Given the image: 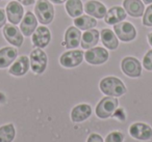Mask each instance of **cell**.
I'll return each instance as SVG.
<instances>
[{"mask_svg":"<svg viewBox=\"0 0 152 142\" xmlns=\"http://www.w3.org/2000/svg\"><path fill=\"white\" fill-rule=\"evenodd\" d=\"M51 41L50 30L46 26L42 25L36 29V31L32 33L31 42L37 48H45L49 45Z\"/></svg>","mask_w":152,"mask_h":142,"instance_id":"cell-12","label":"cell"},{"mask_svg":"<svg viewBox=\"0 0 152 142\" xmlns=\"http://www.w3.org/2000/svg\"><path fill=\"white\" fill-rule=\"evenodd\" d=\"M74 25L80 30H89L97 26V21L91 16L81 15L77 18H74Z\"/></svg>","mask_w":152,"mask_h":142,"instance_id":"cell-23","label":"cell"},{"mask_svg":"<svg viewBox=\"0 0 152 142\" xmlns=\"http://www.w3.org/2000/svg\"><path fill=\"white\" fill-rule=\"evenodd\" d=\"M18 56V50L13 47H4L0 49V69H5L13 64Z\"/></svg>","mask_w":152,"mask_h":142,"instance_id":"cell-19","label":"cell"},{"mask_svg":"<svg viewBox=\"0 0 152 142\" xmlns=\"http://www.w3.org/2000/svg\"><path fill=\"white\" fill-rule=\"evenodd\" d=\"M5 15H7L5 12L2 9H0V28L4 26L5 23H7V16Z\"/></svg>","mask_w":152,"mask_h":142,"instance_id":"cell-30","label":"cell"},{"mask_svg":"<svg viewBox=\"0 0 152 142\" xmlns=\"http://www.w3.org/2000/svg\"><path fill=\"white\" fill-rule=\"evenodd\" d=\"M29 62H30V67H31L34 73L42 74L44 73L47 67L48 58H47L46 53L41 48H38V49H34V51H31L29 56Z\"/></svg>","mask_w":152,"mask_h":142,"instance_id":"cell-4","label":"cell"},{"mask_svg":"<svg viewBox=\"0 0 152 142\" xmlns=\"http://www.w3.org/2000/svg\"><path fill=\"white\" fill-rule=\"evenodd\" d=\"M99 88L104 94L118 98L126 93L127 89L122 81L116 77H105L100 81Z\"/></svg>","mask_w":152,"mask_h":142,"instance_id":"cell-1","label":"cell"},{"mask_svg":"<svg viewBox=\"0 0 152 142\" xmlns=\"http://www.w3.org/2000/svg\"><path fill=\"white\" fill-rule=\"evenodd\" d=\"M129 134L134 139L146 141L152 138V129L150 125L143 122H135L129 128Z\"/></svg>","mask_w":152,"mask_h":142,"instance_id":"cell-11","label":"cell"},{"mask_svg":"<svg viewBox=\"0 0 152 142\" xmlns=\"http://www.w3.org/2000/svg\"><path fill=\"white\" fill-rule=\"evenodd\" d=\"M148 43L150 44V46H152V32L148 34Z\"/></svg>","mask_w":152,"mask_h":142,"instance_id":"cell-33","label":"cell"},{"mask_svg":"<svg viewBox=\"0 0 152 142\" xmlns=\"http://www.w3.org/2000/svg\"><path fill=\"white\" fill-rule=\"evenodd\" d=\"M144 2V4H151L152 3V0H142Z\"/></svg>","mask_w":152,"mask_h":142,"instance_id":"cell-34","label":"cell"},{"mask_svg":"<svg viewBox=\"0 0 152 142\" xmlns=\"http://www.w3.org/2000/svg\"><path fill=\"white\" fill-rule=\"evenodd\" d=\"M50 2L54 3V4H63V3H65L67 0H49Z\"/></svg>","mask_w":152,"mask_h":142,"instance_id":"cell-32","label":"cell"},{"mask_svg":"<svg viewBox=\"0 0 152 142\" xmlns=\"http://www.w3.org/2000/svg\"><path fill=\"white\" fill-rule=\"evenodd\" d=\"M124 135L121 132H112L105 138V142H123Z\"/></svg>","mask_w":152,"mask_h":142,"instance_id":"cell-27","label":"cell"},{"mask_svg":"<svg viewBox=\"0 0 152 142\" xmlns=\"http://www.w3.org/2000/svg\"><path fill=\"white\" fill-rule=\"evenodd\" d=\"M85 57V53L81 50H71L65 52L59 58V62L64 67H75L79 65L83 60Z\"/></svg>","mask_w":152,"mask_h":142,"instance_id":"cell-8","label":"cell"},{"mask_svg":"<svg viewBox=\"0 0 152 142\" xmlns=\"http://www.w3.org/2000/svg\"><path fill=\"white\" fill-rule=\"evenodd\" d=\"M143 24L147 27H152V3L149 4L143 15Z\"/></svg>","mask_w":152,"mask_h":142,"instance_id":"cell-26","label":"cell"},{"mask_svg":"<svg viewBox=\"0 0 152 142\" xmlns=\"http://www.w3.org/2000/svg\"><path fill=\"white\" fill-rule=\"evenodd\" d=\"M123 7L127 15L133 18L143 17L144 13H145V5L142 0H124Z\"/></svg>","mask_w":152,"mask_h":142,"instance_id":"cell-14","label":"cell"},{"mask_svg":"<svg viewBox=\"0 0 152 142\" xmlns=\"http://www.w3.org/2000/svg\"><path fill=\"white\" fill-rule=\"evenodd\" d=\"M85 12L89 16L96 19H102V18L105 17L106 15V7L103 3L99 2L97 0H90L85 4L83 7Z\"/></svg>","mask_w":152,"mask_h":142,"instance_id":"cell-15","label":"cell"},{"mask_svg":"<svg viewBox=\"0 0 152 142\" xmlns=\"http://www.w3.org/2000/svg\"><path fill=\"white\" fill-rule=\"evenodd\" d=\"M108 57H110L108 51L101 47L91 48L85 53V59L87 60V62L94 65L102 64V63L106 62Z\"/></svg>","mask_w":152,"mask_h":142,"instance_id":"cell-6","label":"cell"},{"mask_svg":"<svg viewBox=\"0 0 152 142\" xmlns=\"http://www.w3.org/2000/svg\"><path fill=\"white\" fill-rule=\"evenodd\" d=\"M99 38H100V32L97 29H89L87 31H85V33L81 36V41L80 44L81 47L83 49H89L94 48L96 45L99 42Z\"/></svg>","mask_w":152,"mask_h":142,"instance_id":"cell-21","label":"cell"},{"mask_svg":"<svg viewBox=\"0 0 152 142\" xmlns=\"http://www.w3.org/2000/svg\"><path fill=\"white\" fill-rule=\"evenodd\" d=\"M92 114V108L88 104H79L72 109L71 119L74 122H81L88 119Z\"/></svg>","mask_w":152,"mask_h":142,"instance_id":"cell-20","label":"cell"},{"mask_svg":"<svg viewBox=\"0 0 152 142\" xmlns=\"http://www.w3.org/2000/svg\"><path fill=\"white\" fill-rule=\"evenodd\" d=\"M34 14L42 25H48L54 19V9L49 0H38L34 7Z\"/></svg>","mask_w":152,"mask_h":142,"instance_id":"cell-2","label":"cell"},{"mask_svg":"<svg viewBox=\"0 0 152 142\" xmlns=\"http://www.w3.org/2000/svg\"><path fill=\"white\" fill-rule=\"evenodd\" d=\"M121 69L123 73L130 78H137L142 74V64L134 57H125L121 62Z\"/></svg>","mask_w":152,"mask_h":142,"instance_id":"cell-7","label":"cell"},{"mask_svg":"<svg viewBox=\"0 0 152 142\" xmlns=\"http://www.w3.org/2000/svg\"><path fill=\"white\" fill-rule=\"evenodd\" d=\"M30 67V62H29V58L25 55L23 56H20L13 64L10 67L9 73L13 76L16 77H21V76L25 75L28 72Z\"/></svg>","mask_w":152,"mask_h":142,"instance_id":"cell-18","label":"cell"},{"mask_svg":"<svg viewBox=\"0 0 152 142\" xmlns=\"http://www.w3.org/2000/svg\"><path fill=\"white\" fill-rule=\"evenodd\" d=\"M66 11L72 18H77L83 15V5L81 0H67L66 1Z\"/></svg>","mask_w":152,"mask_h":142,"instance_id":"cell-24","label":"cell"},{"mask_svg":"<svg viewBox=\"0 0 152 142\" xmlns=\"http://www.w3.org/2000/svg\"><path fill=\"white\" fill-rule=\"evenodd\" d=\"M5 12H7V16L10 23L14 24V25H17L23 19L24 9L21 3L18 2L17 0L16 1H10V3H7V5Z\"/></svg>","mask_w":152,"mask_h":142,"instance_id":"cell-10","label":"cell"},{"mask_svg":"<svg viewBox=\"0 0 152 142\" xmlns=\"http://www.w3.org/2000/svg\"><path fill=\"white\" fill-rule=\"evenodd\" d=\"M114 31L122 42H131L137 36V29L129 22H120L114 25Z\"/></svg>","mask_w":152,"mask_h":142,"instance_id":"cell-5","label":"cell"},{"mask_svg":"<svg viewBox=\"0 0 152 142\" xmlns=\"http://www.w3.org/2000/svg\"><path fill=\"white\" fill-rule=\"evenodd\" d=\"M81 41V32L80 29H78L75 26H70L65 33V45L67 48L69 49H74L77 48L80 44Z\"/></svg>","mask_w":152,"mask_h":142,"instance_id":"cell-17","label":"cell"},{"mask_svg":"<svg viewBox=\"0 0 152 142\" xmlns=\"http://www.w3.org/2000/svg\"><path fill=\"white\" fill-rule=\"evenodd\" d=\"M17 1L22 5H26V7H29L34 3V0H17Z\"/></svg>","mask_w":152,"mask_h":142,"instance_id":"cell-31","label":"cell"},{"mask_svg":"<svg viewBox=\"0 0 152 142\" xmlns=\"http://www.w3.org/2000/svg\"><path fill=\"white\" fill-rule=\"evenodd\" d=\"M15 127L12 123L0 127V142H12L15 138Z\"/></svg>","mask_w":152,"mask_h":142,"instance_id":"cell-25","label":"cell"},{"mask_svg":"<svg viewBox=\"0 0 152 142\" xmlns=\"http://www.w3.org/2000/svg\"><path fill=\"white\" fill-rule=\"evenodd\" d=\"M101 36V42L104 46L110 50H116L119 47V40L118 36H116L115 31L110 30V28H104L100 32Z\"/></svg>","mask_w":152,"mask_h":142,"instance_id":"cell-22","label":"cell"},{"mask_svg":"<svg viewBox=\"0 0 152 142\" xmlns=\"http://www.w3.org/2000/svg\"><path fill=\"white\" fill-rule=\"evenodd\" d=\"M37 28H38V19L31 12H27L23 16L22 21L20 22V30L23 36H30L36 31Z\"/></svg>","mask_w":152,"mask_h":142,"instance_id":"cell-13","label":"cell"},{"mask_svg":"<svg viewBox=\"0 0 152 142\" xmlns=\"http://www.w3.org/2000/svg\"><path fill=\"white\" fill-rule=\"evenodd\" d=\"M3 36H4L5 40L10 43L11 45L15 47H21L23 44V33L21 32V30L18 29V27H16V25L14 24H5L4 28H3Z\"/></svg>","mask_w":152,"mask_h":142,"instance_id":"cell-9","label":"cell"},{"mask_svg":"<svg viewBox=\"0 0 152 142\" xmlns=\"http://www.w3.org/2000/svg\"><path fill=\"white\" fill-rule=\"evenodd\" d=\"M143 67L147 71H152V50H149L143 59Z\"/></svg>","mask_w":152,"mask_h":142,"instance_id":"cell-28","label":"cell"},{"mask_svg":"<svg viewBox=\"0 0 152 142\" xmlns=\"http://www.w3.org/2000/svg\"><path fill=\"white\" fill-rule=\"evenodd\" d=\"M87 142H103V139L98 134H91L89 136V138H88Z\"/></svg>","mask_w":152,"mask_h":142,"instance_id":"cell-29","label":"cell"},{"mask_svg":"<svg viewBox=\"0 0 152 142\" xmlns=\"http://www.w3.org/2000/svg\"><path fill=\"white\" fill-rule=\"evenodd\" d=\"M127 13L125 12L124 7H113L106 12V15L104 17V21L108 25H116L120 22L124 21L126 19Z\"/></svg>","mask_w":152,"mask_h":142,"instance_id":"cell-16","label":"cell"},{"mask_svg":"<svg viewBox=\"0 0 152 142\" xmlns=\"http://www.w3.org/2000/svg\"><path fill=\"white\" fill-rule=\"evenodd\" d=\"M119 107V102L115 96H105L96 106V115L99 118L105 119L113 116Z\"/></svg>","mask_w":152,"mask_h":142,"instance_id":"cell-3","label":"cell"}]
</instances>
